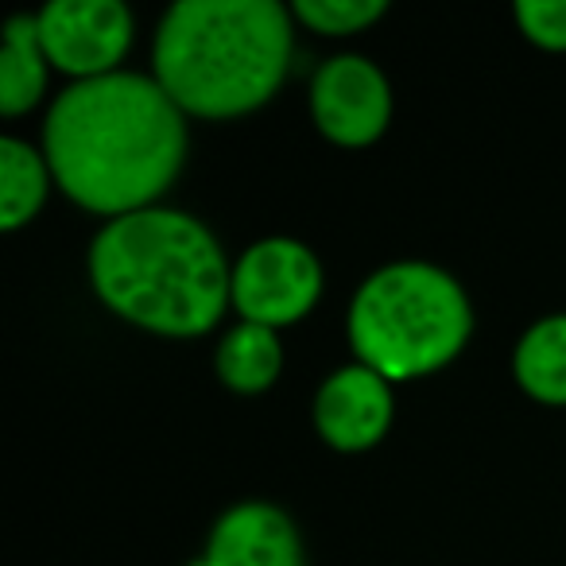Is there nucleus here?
Segmentation results:
<instances>
[{
    "instance_id": "obj_1",
    "label": "nucleus",
    "mask_w": 566,
    "mask_h": 566,
    "mask_svg": "<svg viewBox=\"0 0 566 566\" xmlns=\"http://www.w3.org/2000/svg\"><path fill=\"white\" fill-rule=\"evenodd\" d=\"M55 182L90 213L125 218L159 206L187 159V113L156 74L113 71L71 82L43 120Z\"/></svg>"
},
{
    "instance_id": "obj_2",
    "label": "nucleus",
    "mask_w": 566,
    "mask_h": 566,
    "mask_svg": "<svg viewBox=\"0 0 566 566\" xmlns=\"http://www.w3.org/2000/svg\"><path fill=\"white\" fill-rule=\"evenodd\" d=\"M90 283L113 315L167 338H198L233 307L221 241L171 206L105 221L90 244Z\"/></svg>"
},
{
    "instance_id": "obj_3",
    "label": "nucleus",
    "mask_w": 566,
    "mask_h": 566,
    "mask_svg": "<svg viewBox=\"0 0 566 566\" xmlns=\"http://www.w3.org/2000/svg\"><path fill=\"white\" fill-rule=\"evenodd\" d=\"M292 51V12L275 0H179L156 28L151 74L187 117L229 120L272 102Z\"/></svg>"
},
{
    "instance_id": "obj_4",
    "label": "nucleus",
    "mask_w": 566,
    "mask_h": 566,
    "mask_svg": "<svg viewBox=\"0 0 566 566\" xmlns=\"http://www.w3.org/2000/svg\"><path fill=\"white\" fill-rule=\"evenodd\" d=\"M346 331L357 361L396 385L454 361L473 334V307L447 268L392 260L361 280Z\"/></svg>"
},
{
    "instance_id": "obj_5",
    "label": "nucleus",
    "mask_w": 566,
    "mask_h": 566,
    "mask_svg": "<svg viewBox=\"0 0 566 566\" xmlns=\"http://www.w3.org/2000/svg\"><path fill=\"white\" fill-rule=\"evenodd\" d=\"M318 295H323V264L295 237H264L249 244L233 264L229 300L241 323L280 331L311 315Z\"/></svg>"
},
{
    "instance_id": "obj_6",
    "label": "nucleus",
    "mask_w": 566,
    "mask_h": 566,
    "mask_svg": "<svg viewBox=\"0 0 566 566\" xmlns=\"http://www.w3.org/2000/svg\"><path fill=\"white\" fill-rule=\"evenodd\" d=\"M35 24L48 63L74 82L120 71L136 28L120 0H48Z\"/></svg>"
},
{
    "instance_id": "obj_7",
    "label": "nucleus",
    "mask_w": 566,
    "mask_h": 566,
    "mask_svg": "<svg viewBox=\"0 0 566 566\" xmlns=\"http://www.w3.org/2000/svg\"><path fill=\"white\" fill-rule=\"evenodd\" d=\"M311 117L342 148H365L392 120V86L365 55H331L311 78Z\"/></svg>"
},
{
    "instance_id": "obj_8",
    "label": "nucleus",
    "mask_w": 566,
    "mask_h": 566,
    "mask_svg": "<svg viewBox=\"0 0 566 566\" xmlns=\"http://www.w3.org/2000/svg\"><path fill=\"white\" fill-rule=\"evenodd\" d=\"M396 416L392 380L354 361L334 369L315 392V427L334 450H369L388 434Z\"/></svg>"
},
{
    "instance_id": "obj_9",
    "label": "nucleus",
    "mask_w": 566,
    "mask_h": 566,
    "mask_svg": "<svg viewBox=\"0 0 566 566\" xmlns=\"http://www.w3.org/2000/svg\"><path fill=\"white\" fill-rule=\"evenodd\" d=\"M187 566H303L300 527L280 504L241 501L213 520L202 555Z\"/></svg>"
},
{
    "instance_id": "obj_10",
    "label": "nucleus",
    "mask_w": 566,
    "mask_h": 566,
    "mask_svg": "<svg viewBox=\"0 0 566 566\" xmlns=\"http://www.w3.org/2000/svg\"><path fill=\"white\" fill-rule=\"evenodd\" d=\"M48 55L40 43L35 12H20L4 24V51H0V113L20 117L35 109L48 90Z\"/></svg>"
},
{
    "instance_id": "obj_11",
    "label": "nucleus",
    "mask_w": 566,
    "mask_h": 566,
    "mask_svg": "<svg viewBox=\"0 0 566 566\" xmlns=\"http://www.w3.org/2000/svg\"><path fill=\"white\" fill-rule=\"evenodd\" d=\"M213 369H218L221 385H229L233 392H264V388L275 385L283 369L280 334L260 323H237L233 331L221 334Z\"/></svg>"
},
{
    "instance_id": "obj_12",
    "label": "nucleus",
    "mask_w": 566,
    "mask_h": 566,
    "mask_svg": "<svg viewBox=\"0 0 566 566\" xmlns=\"http://www.w3.org/2000/svg\"><path fill=\"white\" fill-rule=\"evenodd\" d=\"M516 385L539 403H566V315L527 326L512 349Z\"/></svg>"
},
{
    "instance_id": "obj_13",
    "label": "nucleus",
    "mask_w": 566,
    "mask_h": 566,
    "mask_svg": "<svg viewBox=\"0 0 566 566\" xmlns=\"http://www.w3.org/2000/svg\"><path fill=\"white\" fill-rule=\"evenodd\" d=\"M51 182L55 175H51L48 156L20 136H4L0 140V226L9 233L28 226L48 202Z\"/></svg>"
},
{
    "instance_id": "obj_14",
    "label": "nucleus",
    "mask_w": 566,
    "mask_h": 566,
    "mask_svg": "<svg viewBox=\"0 0 566 566\" xmlns=\"http://www.w3.org/2000/svg\"><path fill=\"white\" fill-rule=\"evenodd\" d=\"M388 12V0H295L292 17L318 35H357Z\"/></svg>"
},
{
    "instance_id": "obj_15",
    "label": "nucleus",
    "mask_w": 566,
    "mask_h": 566,
    "mask_svg": "<svg viewBox=\"0 0 566 566\" xmlns=\"http://www.w3.org/2000/svg\"><path fill=\"white\" fill-rule=\"evenodd\" d=\"M516 24L535 48L566 51V0H516Z\"/></svg>"
}]
</instances>
